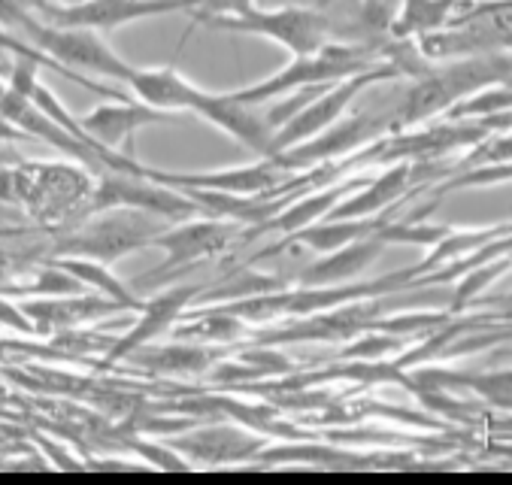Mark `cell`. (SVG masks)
<instances>
[{
  "label": "cell",
  "instance_id": "26",
  "mask_svg": "<svg viewBox=\"0 0 512 485\" xmlns=\"http://www.w3.org/2000/svg\"><path fill=\"white\" fill-rule=\"evenodd\" d=\"M252 4H258V0H188V16L191 25H200L216 16H237Z\"/></svg>",
  "mask_w": 512,
  "mask_h": 485
},
{
  "label": "cell",
  "instance_id": "22",
  "mask_svg": "<svg viewBox=\"0 0 512 485\" xmlns=\"http://www.w3.org/2000/svg\"><path fill=\"white\" fill-rule=\"evenodd\" d=\"M128 358H134L143 367H152L158 373H200L207 370L216 361V349L203 346V343H167V346H140L137 352H131Z\"/></svg>",
  "mask_w": 512,
  "mask_h": 485
},
{
  "label": "cell",
  "instance_id": "24",
  "mask_svg": "<svg viewBox=\"0 0 512 485\" xmlns=\"http://www.w3.org/2000/svg\"><path fill=\"white\" fill-rule=\"evenodd\" d=\"M506 110H512V88L494 82V85H485L479 91H473L470 97H464V104H458L452 110V116H503Z\"/></svg>",
  "mask_w": 512,
  "mask_h": 485
},
{
  "label": "cell",
  "instance_id": "33",
  "mask_svg": "<svg viewBox=\"0 0 512 485\" xmlns=\"http://www.w3.org/2000/svg\"><path fill=\"white\" fill-rule=\"evenodd\" d=\"M509 258H512V255H509Z\"/></svg>",
  "mask_w": 512,
  "mask_h": 485
},
{
  "label": "cell",
  "instance_id": "7",
  "mask_svg": "<svg viewBox=\"0 0 512 485\" xmlns=\"http://www.w3.org/2000/svg\"><path fill=\"white\" fill-rule=\"evenodd\" d=\"M237 234H240L237 219H222V216H213L207 222H188V225L161 228L152 246L164 249V261L152 273L140 276L134 282V291L170 285L176 273L191 270L197 261H213V258L225 255V249L234 246Z\"/></svg>",
  "mask_w": 512,
  "mask_h": 485
},
{
  "label": "cell",
  "instance_id": "10",
  "mask_svg": "<svg viewBox=\"0 0 512 485\" xmlns=\"http://www.w3.org/2000/svg\"><path fill=\"white\" fill-rule=\"evenodd\" d=\"M191 113L207 119L210 125L222 128L225 134H231L237 143H243L252 155L258 158H270L273 155V128L267 125L264 113H258L255 107L243 104L231 94H219V91H207L200 88L194 104H191Z\"/></svg>",
  "mask_w": 512,
  "mask_h": 485
},
{
  "label": "cell",
  "instance_id": "23",
  "mask_svg": "<svg viewBox=\"0 0 512 485\" xmlns=\"http://www.w3.org/2000/svg\"><path fill=\"white\" fill-rule=\"evenodd\" d=\"M0 52H10L13 58H34V61H40L43 67H49V70L61 73L64 79H70V82H76V85H82V88H88V91L100 94V97H110V101H119V97H128V94H122V91H116V88L104 85V82H94L91 76H82V73H70V70H64L58 61H52L46 52H40V49H37V46H31L28 40L16 37V34H13V31H7L4 25H0Z\"/></svg>",
  "mask_w": 512,
  "mask_h": 485
},
{
  "label": "cell",
  "instance_id": "25",
  "mask_svg": "<svg viewBox=\"0 0 512 485\" xmlns=\"http://www.w3.org/2000/svg\"><path fill=\"white\" fill-rule=\"evenodd\" d=\"M452 379L497 407H512V370H494L482 376H452Z\"/></svg>",
  "mask_w": 512,
  "mask_h": 485
},
{
  "label": "cell",
  "instance_id": "28",
  "mask_svg": "<svg viewBox=\"0 0 512 485\" xmlns=\"http://www.w3.org/2000/svg\"><path fill=\"white\" fill-rule=\"evenodd\" d=\"M0 204L22 207V176H19V167H0Z\"/></svg>",
  "mask_w": 512,
  "mask_h": 485
},
{
  "label": "cell",
  "instance_id": "31",
  "mask_svg": "<svg viewBox=\"0 0 512 485\" xmlns=\"http://www.w3.org/2000/svg\"><path fill=\"white\" fill-rule=\"evenodd\" d=\"M0 140H16V143H31V137L25 131H19L13 122H7L4 116H0Z\"/></svg>",
  "mask_w": 512,
  "mask_h": 485
},
{
  "label": "cell",
  "instance_id": "15",
  "mask_svg": "<svg viewBox=\"0 0 512 485\" xmlns=\"http://www.w3.org/2000/svg\"><path fill=\"white\" fill-rule=\"evenodd\" d=\"M388 243L379 237V228L337 252H328L325 258L313 261V264H306L294 279L297 285L303 288H334V285H346L352 282L355 276H361L385 249Z\"/></svg>",
  "mask_w": 512,
  "mask_h": 485
},
{
  "label": "cell",
  "instance_id": "11",
  "mask_svg": "<svg viewBox=\"0 0 512 485\" xmlns=\"http://www.w3.org/2000/svg\"><path fill=\"white\" fill-rule=\"evenodd\" d=\"M173 116L176 113L155 110V107L143 104L140 97H137V101H131V97H119V101L100 104L91 113H85L79 119V125L97 146H107V149H116V152H125V155L137 158L134 155L137 131H143L146 125H161V122H167Z\"/></svg>",
  "mask_w": 512,
  "mask_h": 485
},
{
  "label": "cell",
  "instance_id": "32",
  "mask_svg": "<svg viewBox=\"0 0 512 485\" xmlns=\"http://www.w3.org/2000/svg\"><path fill=\"white\" fill-rule=\"evenodd\" d=\"M503 307H506V310H512V295H509V298L503 301Z\"/></svg>",
  "mask_w": 512,
  "mask_h": 485
},
{
  "label": "cell",
  "instance_id": "18",
  "mask_svg": "<svg viewBox=\"0 0 512 485\" xmlns=\"http://www.w3.org/2000/svg\"><path fill=\"white\" fill-rule=\"evenodd\" d=\"M409 179H413V167H409L406 161L385 170L379 179L361 185V191L355 194L352 201L346 204H337L325 219H364V216H376L382 213L394 198H400V194L406 191Z\"/></svg>",
  "mask_w": 512,
  "mask_h": 485
},
{
  "label": "cell",
  "instance_id": "30",
  "mask_svg": "<svg viewBox=\"0 0 512 485\" xmlns=\"http://www.w3.org/2000/svg\"><path fill=\"white\" fill-rule=\"evenodd\" d=\"M19 146L22 143L16 140H0V167H19L22 161H28Z\"/></svg>",
  "mask_w": 512,
  "mask_h": 485
},
{
  "label": "cell",
  "instance_id": "20",
  "mask_svg": "<svg viewBox=\"0 0 512 485\" xmlns=\"http://www.w3.org/2000/svg\"><path fill=\"white\" fill-rule=\"evenodd\" d=\"M379 225L382 222H373L370 216H364V219H319V222L306 225L288 237H291V243H300L306 249L328 255V252H337V249L373 234Z\"/></svg>",
  "mask_w": 512,
  "mask_h": 485
},
{
  "label": "cell",
  "instance_id": "13",
  "mask_svg": "<svg viewBox=\"0 0 512 485\" xmlns=\"http://www.w3.org/2000/svg\"><path fill=\"white\" fill-rule=\"evenodd\" d=\"M25 316L34 319L37 331H70L85 322L128 313L122 304L97 295V291H79V295H58V298H40L22 304Z\"/></svg>",
  "mask_w": 512,
  "mask_h": 485
},
{
  "label": "cell",
  "instance_id": "5",
  "mask_svg": "<svg viewBox=\"0 0 512 485\" xmlns=\"http://www.w3.org/2000/svg\"><path fill=\"white\" fill-rule=\"evenodd\" d=\"M100 219L88 216L79 222V228L67 231L58 243L52 258L61 255H76V258H94L113 264L131 252H140L155 243L158 231L164 228L161 222H146L140 210H110L107 216L97 213Z\"/></svg>",
  "mask_w": 512,
  "mask_h": 485
},
{
  "label": "cell",
  "instance_id": "3",
  "mask_svg": "<svg viewBox=\"0 0 512 485\" xmlns=\"http://www.w3.org/2000/svg\"><path fill=\"white\" fill-rule=\"evenodd\" d=\"M22 207L43 225L79 222L94 188V173L82 164L22 161Z\"/></svg>",
  "mask_w": 512,
  "mask_h": 485
},
{
  "label": "cell",
  "instance_id": "4",
  "mask_svg": "<svg viewBox=\"0 0 512 485\" xmlns=\"http://www.w3.org/2000/svg\"><path fill=\"white\" fill-rule=\"evenodd\" d=\"M200 28L213 31H231V34H255L264 40L279 43L285 52L310 55L331 37V16L316 7H279V10H261L258 4L246 7L237 16H216L200 22Z\"/></svg>",
  "mask_w": 512,
  "mask_h": 485
},
{
  "label": "cell",
  "instance_id": "2",
  "mask_svg": "<svg viewBox=\"0 0 512 485\" xmlns=\"http://www.w3.org/2000/svg\"><path fill=\"white\" fill-rule=\"evenodd\" d=\"M373 67L370 52L364 46L355 43H325L310 55H294L279 73H273L270 79H261L255 85L237 88L234 97L249 107H261L267 101H276L282 94H291L297 88L306 85H328V82H340L352 73H361Z\"/></svg>",
  "mask_w": 512,
  "mask_h": 485
},
{
  "label": "cell",
  "instance_id": "19",
  "mask_svg": "<svg viewBox=\"0 0 512 485\" xmlns=\"http://www.w3.org/2000/svg\"><path fill=\"white\" fill-rule=\"evenodd\" d=\"M58 261L64 270H70L88 291H97V295H104L116 304H122L128 313H140L143 310V298H137L140 291H134V285H125L113 270L110 264L104 261H94V258H76V255H61V258H52Z\"/></svg>",
  "mask_w": 512,
  "mask_h": 485
},
{
  "label": "cell",
  "instance_id": "21",
  "mask_svg": "<svg viewBox=\"0 0 512 485\" xmlns=\"http://www.w3.org/2000/svg\"><path fill=\"white\" fill-rule=\"evenodd\" d=\"M461 0H403L400 13L391 19V34L394 40H409V37H425L440 28H446L455 19V10Z\"/></svg>",
  "mask_w": 512,
  "mask_h": 485
},
{
  "label": "cell",
  "instance_id": "6",
  "mask_svg": "<svg viewBox=\"0 0 512 485\" xmlns=\"http://www.w3.org/2000/svg\"><path fill=\"white\" fill-rule=\"evenodd\" d=\"M22 40L46 52L52 61H58L70 73H91V76H107L119 79L128 85L134 64H128L100 31L91 28H67V25H52L34 16L28 28L22 31Z\"/></svg>",
  "mask_w": 512,
  "mask_h": 485
},
{
  "label": "cell",
  "instance_id": "9",
  "mask_svg": "<svg viewBox=\"0 0 512 485\" xmlns=\"http://www.w3.org/2000/svg\"><path fill=\"white\" fill-rule=\"evenodd\" d=\"M31 10L52 25L67 28H91V31H116L131 22L167 16V13H188V0H82V4H49L34 0Z\"/></svg>",
  "mask_w": 512,
  "mask_h": 485
},
{
  "label": "cell",
  "instance_id": "1",
  "mask_svg": "<svg viewBox=\"0 0 512 485\" xmlns=\"http://www.w3.org/2000/svg\"><path fill=\"white\" fill-rule=\"evenodd\" d=\"M506 79H512V52L500 49V52L470 55L467 61H455L443 70L425 73V79H419L403 97L400 110L394 113V122L397 125L425 122L449 110L452 104L464 101L473 91L494 85V82H506Z\"/></svg>",
  "mask_w": 512,
  "mask_h": 485
},
{
  "label": "cell",
  "instance_id": "29",
  "mask_svg": "<svg viewBox=\"0 0 512 485\" xmlns=\"http://www.w3.org/2000/svg\"><path fill=\"white\" fill-rule=\"evenodd\" d=\"M0 322L10 325V328H19V331H25V334H34V331H37V325L28 322L25 310L13 307V304H7V301H0Z\"/></svg>",
  "mask_w": 512,
  "mask_h": 485
},
{
  "label": "cell",
  "instance_id": "14",
  "mask_svg": "<svg viewBox=\"0 0 512 485\" xmlns=\"http://www.w3.org/2000/svg\"><path fill=\"white\" fill-rule=\"evenodd\" d=\"M264 443L267 440H261L252 431L234 425H210L194 434L176 437L173 449H179L188 461H200V464H234V461L255 458Z\"/></svg>",
  "mask_w": 512,
  "mask_h": 485
},
{
  "label": "cell",
  "instance_id": "12",
  "mask_svg": "<svg viewBox=\"0 0 512 485\" xmlns=\"http://www.w3.org/2000/svg\"><path fill=\"white\" fill-rule=\"evenodd\" d=\"M200 291H203L200 285H170V288L161 291V295L146 301L143 310H140V319L134 322V328L122 340H113V346L107 352V364L122 361L131 352H137L140 346L155 343L167 328H173L185 316V310L194 304V298L200 295Z\"/></svg>",
  "mask_w": 512,
  "mask_h": 485
},
{
  "label": "cell",
  "instance_id": "16",
  "mask_svg": "<svg viewBox=\"0 0 512 485\" xmlns=\"http://www.w3.org/2000/svg\"><path fill=\"white\" fill-rule=\"evenodd\" d=\"M128 88L143 104L167 113H191V104L200 91L191 79H185L173 64L167 67H134Z\"/></svg>",
  "mask_w": 512,
  "mask_h": 485
},
{
  "label": "cell",
  "instance_id": "27",
  "mask_svg": "<svg viewBox=\"0 0 512 485\" xmlns=\"http://www.w3.org/2000/svg\"><path fill=\"white\" fill-rule=\"evenodd\" d=\"M397 349V337H388V334H370L364 340H358L355 346H349L343 352V358H379L385 352Z\"/></svg>",
  "mask_w": 512,
  "mask_h": 485
},
{
  "label": "cell",
  "instance_id": "8",
  "mask_svg": "<svg viewBox=\"0 0 512 485\" xmlns=\"http://www.w3.org/2000/svg\"><path fill=\"white\" fill-rule=\"evenodd\" d=\"M397 73H400V67H397L394 61H382V64H373V67H367V70H361V73H352V76H346V79L328 85L322 94H316L310 104H306L297 116H291V119L273 134V155H279V152H285V149H291V146H297V143H306V140L319 137L322 131H328L334 122L343 119L346 107L355 101V97H358L364 88H370V85H376V82H382V79H391V76H397ZM273 155H270V158H273Z\"/></svg>",
  "mask_w": 512,
  "mask_h": 485
},
{
  "label": "cell",
  "instance_id": "17",
  "mask_svg": "<svg viewBox=\"0 0 512 485\" xmlns=\"http://www.w3.org/2000/svg\"><path fill=\"white\" fill-rule=\"evenodd\" d=\"M361 185H367L364 179H349V182H340L334 188H322V191H313V194H306V198H300L297 204H291L288 210H282L279 216H270L264 219L261 231H279V234H294L306 225H313L319 219H325L346 194L358 191Z\"/></svg>",
  "mask_w": 512,
  "mask_h": 485
}]
</instances>
